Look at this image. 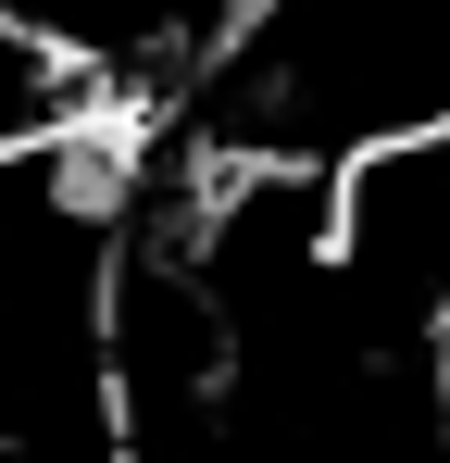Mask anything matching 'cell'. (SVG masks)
<instances>
[{"label": "cell", "mask_w": 450, "mask_h": 463, "mask_svg": "<svg viewBox=\"0 0 450 463\" xmlns=\"http://www.w3.org/2000/svg\"><path fill=\"white\" fill-rule=\"evenodd\" d=\"M113 113H126V63H113L88 25H63V13L0 0V175H13V163L100 151Z\"/></svg>", "instance_id": "7a4b0ae2"}, {"label": "cell", "mask_w": 450, "mask_h": 463, "mask_svg": "<svg viewBox=\"0 0 450 463\" xmlns=\"http://www.w3.org/2000/svg\"><path fill=\"white\" fill-rule=\"evenodd\" d=\"M338 288L375 351L450 326V113L338 151Z\"/></svg>", "instance_id": "6da1fadb"}]
</instances>
